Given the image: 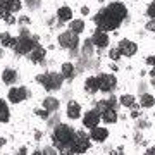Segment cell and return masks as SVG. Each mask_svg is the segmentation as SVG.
Instances as JSON below:
<instances>
[{"mask_svg":"<svg viewBox=\"0 0 155 155\" xmlns=\"http://www.w3.org/2000/svg\"><path fill=\"white\" fill-rule=\"evenodd\" d=\"M127 16V9L122 2H110L107 7H104L100 12H97L93 17L95 24L100 31H114L122 24V21Z\"/></svg>","mask_w":155,"mask_h":155,"instance_id":"cell-1","label":"cell"},{"mask_svg":"<svg viewBox=\"0 0 155 155\" xmlns=\"http://www.w3.org/2000/svg\"><path fill=\"white\" fill-rule=\"evenodd\" d=\"M72 138H74V129L67 124H59L55 127V131L52 134V141H54V147L57 148H62V147H69L72 143Z\"/></svg>","mask_w":155,"mask_h":155,"instance_id":"cell-2","label":"cell"},{"mask_svg":"<svg viewBox=\"0 0 155 155\" xmlns=\"http://www.w3.org/2000/svg\"><path fill=\"white\" fill-rule=\"evenodd\" d=\"M36 81H38L45 90L54 91V90H59L62 86L64 78H62V74H59V72H43V74H38V76H36Z\"/></svg>","mask_w":155,"mask_h":155,"instance_id":"cell-3","label":"cell"},{"mask_svg":"<svg viewBox=\"0 0 155 155\" xmlns=\"http://www.w3.org/2000/svg\"><path fill=\"white\" fill-rule=\"evenodd\" d=\"M36 47V40L31 38L28 35V29H22L21 31V36L16 40V47H14V50H16L19 55H26V54H29L31 50Z\"/></svg>","mask_w":155,"mask_h":155,"instance_id":"cell-4","label":"cell"},{"mask_svg":"<svg viewBox=\"0 0 155 155\" xmlns=\"http://www.w3.org/2000/svg\"><path fill=\"white\" fill-rule=\"evenodd\" d=\"M91 147V141L90 138L86 136L84 133H74V138H72V143H71V148L74 152V155H79V153H84L86 150Z\"/></svg>","mask_w":155,"mask_h":155,"instance_id":"cell-5","label":"cell"},{"mask_svg":"<svg viewBox=\"0 0 155 155\" xmlns=\"http://www.w3.org/2000/svg\"><path fill=\"white\" fill-rule=\"evenodd\" d=\"M59 45L66 50H76L79 45V36L74 35L72 31H64L59 35Z\"/></svg>","mask_w":155,"mask_h":155,"instance_id":"cell-6","label":"cell"},{"mask_svg":"<svg viewBox=\"0 0 155 155\" xmlns=\"http://www.w3.org/2000/svg\"><path fill=\"white\" fill-rule=\"evenodd\" d=\"M117 84V79L114 74H107V72H104V74H100L98 76V91H104V93H109V91H112V90L116 88Z\"/></svg>","mask_w":155,"mask_h":155,"instance_id":"cell-7","label":"cell"},{"mask_svg":"<svg viewBox=\"0 0 155 155\" xmlns=\"http://www.w3.org/2000/svg\"><path fill=\"white\" fill-rule=\"evenodd\" d=\"M117 50H119V54H121V55L133 57L134 54L138 52V45L134 43V41H131V40L122 38L121 41H119V45H117Z\"/></svg>","mask_w":155,"mask_h":155,"instance_id":"cell-8","label":"cell"},{"mask_svg":"<svg viewBox=\"0 0 155 155\" xmlns=\"http://www.w3.org/2000/svg\"><path fill=\"white\" fill-rule=\"evenodd\" d=\"M26 97H28V90L24 86H12L7 93V98L11 104H21L22 100H26Z\"/></svg>","mask_w":155,"mask_h":155,"instance_id":"cell-9","label":"cell"},{"mask_svg":"<svg viewBox=\"0 0 155 155\" xmlns=\"http://www.w3.org/2000/svg\"><path fill=\"white\" fill-rule=\"evenodd\" d=\"M88 138L93 140L95 143H102V141H105V140L109 138V129H107V127L95 126V127H91V133H90Z\"/></svg>","mask_w":155,"mask_h":155,"instance_id":"cell-10","label":"cell"},{"mask_svg":"<svg viewBox=\"0 0 155 155\" xmlns=\"http://www.w3.org/2000/svg\"><path fill=\"white\" fill-rule=\"evenodd\" d=\"M98 122H100V112L95 109V110H88L86 114L83 116V126L84 127H95V126H98Z\"/></svg>","mask_w":155,"mask_h":155,"instance_id":"cell-11","label":"cell"},{"mask_svg":"<svg viewBox=\"0 0 155 155\" xmlns=\"http://www.w3.org/2000/svg\"><path fill=\"white\" fill-rule=\"evenodd\" d=\"M91 45L93 47H98V48L109 47V35L104 33V31H100V29H97L93 33V36H91Z\"/></svg>","mask_w":155,"mask_h":155,"instance_id":"cell-12","label":"cell"},{"mask_svg":"<svg viewBox=\"0 0 155 155\" xmlns=\"http://www.w3.org/2000/svg\"><path fill=\"white\" fill-rule=\"evenodd\" d=\"M29 55V61L33 62V64H40V62H43L45 55H47V50L43 48V47H40V45H36L31 52L28 54Z\"/></svg>","mask_w":155,"mask_h":155,"instance_id":"cell-13","label":"cell"},{"mask_svg":"<svg viewBox=\"0 0 155 155\" xmlns=\"http://www.w3.org/2000/svg\"><path fill=\"white\" fill-rule=\"evenodd\" d=\"M0 7H4L9 14H14V12L21 11L22 2L21 0H0Z\"/></svg>","mask_w":155,"mask_h":155,"instance_id":"cell-14","label":"cell"},{"mask_svg":"<svg viewBox=\"0 0 155 155\" xmlns=\"http://www.w3.org/2000/svg\"><path fill=\"white\" fill-rule=\"evenodd\" d=\"M67 117L69 119H79L81 117V107L78 102H69V105H67Z\"/></svg>","mask_w":155,"mask_h":155,"instance_id":"cell-15","label":"cell"},{"mask_svg":"<svg viewBox=\"0 0 155 155\" xmlns=\"http://www.w3.org/2000/svg\"><path fill=\"white\" fill-rule=\"evenodd\" d=\"M100 121L107 122V124H114L117 121V112L116 109H107V110L100 112Z\"/></svg>","mask_w":155,"mask_h":155,"instance_id":"cell-16","label":"cell"},{"mask_svg":"<svg viewBox=\"0 0 155 155\" xmlns=\"http://www.w3.org/2000/svg\"><path fill=\"white\" fill-rule=\"evenodd\" d=\"M57 17H59V21H62V22L72 21V9L71 7H67V5L61 7V9L57 11Z\"/></svg>","mask_w":155,"mask_h":155,"instance_id":"cell-17","label":"cell"},{"mask_svg":"<svg viewBox=\"0 0 155 155\" xmlns=\"http://www.w3.org/2000/svg\"><path fill=\"white\" fill-rule=\"evenodd\" d=\"M16 40L11 33H7V31H4V33H0V45H4V47H7V48H14L16 47Z\"/></svg>","mask_w":155,"mask_h":155,"instance_id":"cell-18","label":"cell"},{"mask_svg":"<svg viewBox=\"0 0 155 155\" xmlns=\"http://www.w3.org/2000/svg\"><path fill=\"white\" fill-rule=\"evenodd\" d=\"M2 81L5 84H14L17 81V72L14 71V69H4V72H2Z\"/></svg>","mask_w":155,"mask_h":155,"instance_id":"cell-19","label":"cell"},{"mask_svg":"<svg viewBox=\"0 0 155 155\" xmlns=\"http://www.w3.org/2000/svg\"><path fill=\"white\" fill-rule=\"evenodd\" d=\"M84 90H86L88 93H97V91H98V78L97 76L86 78V81H84Z\"/></svg>","mask_w":155,"mask_h":155,"instance_id":"cell-20","label":"cell"},{"mask_svg":"<svg viewBox=\"0 0 155 155\" xmlns=\"http://www.w3.org/2000/svg\"><path fill=\"white\" fill-rule=\"evenodd\" d=\"M59 100L55 98V97H47V98L43 100V109L47 112H55L57 109H59Z\"/></svg>","mask_w":155,"mask_h":155,"instance_id":"cell-21","label":"cell"},{"mask_svg":"<svg viewBox=\"0 0 155 155\" xmlns=\"http://www.w3.org/2000/svg\"><path fill=\"white\" fill-rule=\"evenodd\" d=\"M69 31H72L74 35H79L84 31V21L83 19H72L69 21Z\"/></svg>","mask_w":155,"mask_h":155,"instance_id":"cell-22","label":"cell"},{"mask_svg":"<svg viewBox=\"0 0 155 155\" xmlns=\"http://www.w3.org/2000/svg\"><path fill=\"white\" fill-rule=\"evenodd\" d=\"M140 104H141V107H145V109H152L153 107V95L152 93H145L141 95V98H140Z\"/></svg>","mask_w":155,"mask_h":155,"instance_id":"cell-23","label":"cell"},{"mask_svg":"<svg viewBox=\"0 0 155 155\" xmlns=\"http://www.w3.org/2000/svg\"><path fill=\"white\" fill-rule=\"evenodd\" d=\"M9 121V107H7L5 100L0 98V122H7Z\"/></svg>","mask_w":155,"mask_h":155,"instance_id":"cell-24","label":"cell"},{"mask_svg":"<svg viewBox=\"0 0 155 155\" xmlns=\"http://www.w3.org/2000/svg\"><path fill=\"white\" fill-rule=\"evenodd\" d=\"M62 78H72L74 76V66L71 62H64L62 64Z\"/></svg>","mask_w":155,"mask_h":155,"instance_id":"cell-25","label":"cell"},{"mask_svg":"<svg viewBox=\"0 0 155 155\" xmlns=\"http://www.w3.org/2000/svg\"><path fill=\"white\" fill-rule=\"evenodd\" d=\"M134 97L133 95H122L121 98H119V102H121L122 107H134Z\"/></svg>","mask_w":155,"mask_h":155,"instance_id":"cell-26","label":"cell"},{"mask_svg":"<svg viewBox=\"0 0 155 155\" xmlns=\"http://www.w3.org/2000/svg\"><path fill=\"white\" fill-rule=\"evenodd\" d=\"M109 57H110L112 61H119V59H121V54H119L117 48H112L110 52H109Z\"/></svg>","mask_w":155,"mask_h":155,"instance_id":"cell-27","label":"cell"},{"mask_svg":"<svg viewBox=\"0 0 155 155\" xmlns=\"http://www.w3.org/2000/svg\"><path fill=\"white\" fill-rule=\"evenodd\" d=\"M59 150H61V155H74L71 145H69V147H62V148H59Z\"/></svg>","mask_w":155,"mask_h":155,"instance_id":"cell-28","label":"cell"},{"mask_svg":"<svg viewBox=\"0 0 155 155\" xmlns=\"http://www.w3.org/2000/svg\"><path fill=\"white\" fill-rule=\"evenodd\" d=\"M147 14H148L150 19H153V17H155V4H153V2L148 5V11H147Z\"/></svg>","mask_w":155,"mask_h":155,"instance_id":"cell-29","label":"cell"},{"mask_svg":"<svg viewBox=\"0 0 155 155\" xmlns=\"http://www.w3.org/2000/svg\"><path fill=\"white\" fill-rule=\"evenodd\" d=\"M35 112H36V116L41 117V119H48V112L45 110V109H41V110L38 109V110H35Z\"/></svg>","mask_w":155,"mask_h":155,"instance_id":"cell-30","label":"cell"},{"mask_svg":"<svg viewBox=\"0 0 155 155\" xmlns=\"http://www.w3.org/2000/svg\"><path fill=\"white\" fill-rule=\"evenodd\" d=\"M91 48H93V45H91V40L84 41V52H86V54H91Z\"/></svg>","mask_w":155,"mask_h":155,"instance_id":"cell-31","label":"cell"},{"mask_svg":"<svg viewBox=\"0 0 155 155\" xmlns=\"http://www.w3.org/2000/svg\"><path fill=\"white\" fill-rule=\"evenodd\" d=\"M9 16H11V14H9V12H7L4 7H0V19H7Z\"/></svg>","mask_w":155,"mask_h":155,"instance_id":"cell-32","label":"cell"},{"mask_svg":"<svg viewBox=\"0 0 155 155\" xmlns=\"http://www.w3.org/2000/svg\"><path fill=\"white\" fill-rule=\"evenodd\" d=\"M131 117H133V119H136V117H140V112H138V109H133V110H131Z\"/></svg>","mask_w":155,"mask_h":155,"instance_id":"cell-33","label":"cell"},{"mask_svg":"<svg viewBox=\"0 0 155 155\" xmlns=\"http://www.w3.org/2000/svg\"><path fill=\"white\" fill-rule=\"evenodd\" d=\"M145 155H155V148H153V147H150V148H147Z\"/></svg>","mask_w":155,"mask_h":155,"instance_id":"cell-34","label":"cell"},{"mask_svg":"<svg viewBox=\"0 0 155 155\" xmlns=\"http://www.w3.org/2000/svg\"><path fill=\"white\" fill-rule=\"evenodd\" d=\"M147 29H148V31H153V19H150V21H148V24H147Z\"/></svg>","mask_w":155,"mask_h":155,"instance_id":"cell-35","label":"cell"},{"mask_svg":"<svg viewBox=\"0 0 155 155\" xmlns=\"http://www.w3.org/2000/svg\"><path fill=\"white\" fill-rule=\"evenodd\" d=\"M145 62H147L148 66H153V55H148V57H147V61H145Z\"/></svg>","mask_w":155,"mask_h":155,"instance_id":"cell-36","label":"cell"},{"mask_svg":"<svg viewBox=\"0 0 155 155\" xmlns=\"http://www.w3.org/2000/svg\"><path fill=\"white\" fill-rule=\"evenodd\" d=\"M5 21H7V22H9V24H14V22H16V17H12V14H11V16L7 17Z\"/></svg>","mask_w":155,"mask_h":155,"instance_id":"cell-37","label":"cell"},{"mask_svg":"<svg viewBox=\"0 0 155 155\" xmlns=\"http://www.w3.org/2000/svg\"><path fill=\"white\" fill-rule=\"evenodd\" d=\"M5 145V138H0V147H4Z\"/></svg>","mask_w":155,"mask_h":155,"instance_id":"cell-38","label":"cell"},{"mask_svg":"<svg viewBox=\"0 0 155 155\" xmlns=\"http://www.w3.org/2000/svg\"><path fill=\"white\" fill-rule=\"evenodd\" d=\"M24 153H26V148H21V150H19V155H24Z\"/></svg>","mask_w":155,"mask_h":155,"instance_id":"cell-39","label":"cell"},{"mask_svg":"<svg viewBox=\"0 0 155 155\" xmlns=\"http://www.w3.org/2000/svg\"><path fill=\"white\" fill-rule=\"evenodd\" d=\"M33 155H41V152H40V150H36V152H35Z\"/></svg>","mask_w":155,"mask_h":155,"instance_id":"cell-40","label":"cell"}]
</instances>
